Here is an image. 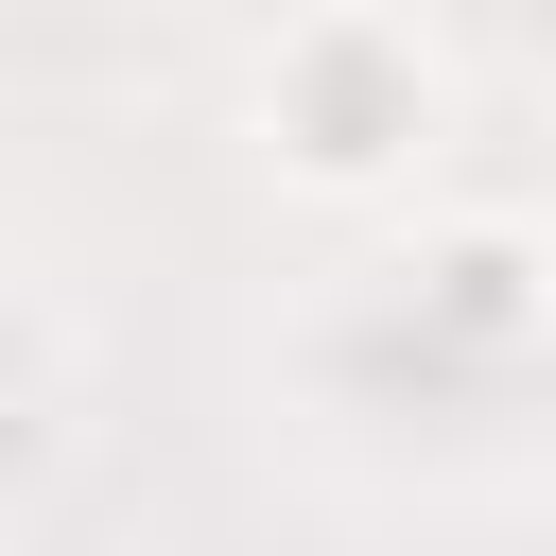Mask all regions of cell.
<instances>
[{
    "mask_svg": "<svg viewBox=\"0 0 556 556\" xmlns=\"http://www.w3.org/2000/svg\"><path fill=\"white\" fill-rule=\"evenodd\" d=\"M261 139H278L313 191H365V174H400V156L434 139V52H417L400 17H365V0L295 17V35L261 52Z\"/></svg>",
    "mask_w": 556,
    "mask_h": 556,
    "instance_id": "1",
    "label": "cell"
}]
</instances>
